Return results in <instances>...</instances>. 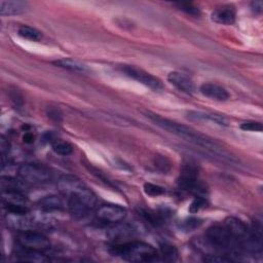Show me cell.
Wrapping results in <instances>:
<instances>
[{"instance_id": "4dcf8cb0", "label": "cell", "mask_w": 263, "mask_h": 263, "mask_svg": "<svg viewBox=\"0 0 263 263\" xmlns=\"http://www.w3.org/2000/svg\"><path fill=\"white\" fill-rule=\"evenodd\" d=\"M154 164H155V166H156L159 171H161V172H167V171L170 170V167H171L170 161H168L167 158L164 157V156H157V157L155 158Z\"/></svg>"}, {"instance_id": "3957f363", "label": "cell", "mask_w": 263, "mask_h": 263, "mask_svg": "<svg viewBox=\"0 0 263 263\" xmlns=\"http://www.w3.org/2000/svg\"><path fill=\"white\" fill-rule=\"evenodd\" d=\"M111 253L129 262H152L156 261L159 256L151 245L143 241H127L114 245Z\"/></svg>"}, {"instance_id": "9c48e42d", "label": "cell", "mask_w": 263, "mask_h": 263, "mask_svg": "<svg viewBox=\"0 0 263 263\" xmlns=\"http://www.w3.org/2000/svg\"><path fill=\"white\" fill-rule=\"evenodd\" d=\"M16 241H17V245L22 248L36 250V251L43 252L50 248L49 239L45 235L39 232H35L33 230L22 231L17 235Z\"/></svg>"}, {"instance_id": "30bf717a", "label": "cell", "mask_w": 263, "mask_h": 263, "mask_svg": "<svg viewBox=\"0 0 263 263\" xmlns=\"http://www.w3.org/2000/svg\"><path fill=\"white\" fill-rule=\"evenodd\" d=\"M126 217V210L125 208L114 204V203H106L102 204L97 210V218L106 223H113L118 224L124 220Z\"/></svg>"}, {"instance_id": "4fadbf2b", "label": "cell", "mask_w": 263, "mask_h": 263, "mask_svg": "<svg viewBox=\"0 0 263 263\" xmlns=\"http://www.w3.org/2000/svg\"><path fill=\"white\" fill-rule=\"evenodd\" d=\"M199 91L204 97L215 101H226L229 99V93L223 86L212 82L202 83L199 86Z\"/></svg>"}, {"instance_id": "f1b7e54d", "label": "cell", "mask_w": 263, "mask_h": 263, "mask_svg": "<svg viewBox=\"0 0 263 263\" xmlns=\"http://www.w3.org/2000/svg\"><path fill=\"white\" fill-rule=\"evenodd\" d=\"M240 128L247 132H262L263 126L262 123L258 121H246L240 124Z\"/></svg>"}, {"instance_id": "8fae6325", "label": "cell", "mask_w": 263, "mask_h": 263, "mask_svg": "<svg viewBox=\"0 0 263 263\" xmlns=\"http://www.w3.org/2000/svg\"><path fill=\"white\" fill-rule=\"evenodd\" d=\"M167 80L171 84H173L178 90L191 95L195 91V84L192 81V79L187 76L186 74H183L181 72L173 71L168 73L167 75Z\"/></svg>"}, {"instance_id": "83f0119b", "label": "cell", "mask_w": 263, "mask_h": 263, "mask_svg": "<svg viewBox=\"0 0 263 263\" xmlns=\"http://www.w3.org/2000/svg\"><path fill=\"white\" fill-rule=\"evenodd\" d=\"M175 5L178 7V9L185 12L186 14H189V15H192V16H198L200 14L199 9L191 3L179 2V3H175Z\"/></svg>"}, {"instance_id": "2e32d148", "label": "cell", "mask_w": 263, "mask_h": 263, "mask_svg": "<svg viewBox=\"0 0 263 263\" xmlns=\"http://www.w3.org/2000/svg\"><path fill=\"white\" fill-rule=\"evenodd\" d=\"M58 188L65 195L68 196L78 188L85 185L80 179L72 175H64L58 180Z\"/></svg>"}, {"instance_id": "cb8c5ba5", "label": "cell", "mask_w": 263, "mask_h": 263, "mask_svg": "<svg viewBox=\"0 0 263 263\" xmlns=\"http://www.w3.org/2000/svg\"><path fill=\"white\" fill-rule=\"evenodd\" d=\"M52 150L61 156H67L73 152V147L70 143L66 141L55 140L52 143Z\"/></svg>"}, {"instance_id": "7c38bea8", "label": "cell", "mask_w": 263, "mask_h": 263, "mask_svg": "<svg viewBox=\"0 0 263 263\" xmlns=\"http://www.w3.org/2000/svg\"><path fill=\"white\" fill-rule=\"evenodd\" d=\"M187 118L194 121H202V122H210L217 125L226 126L228 124L227 119L219 114L216 113H210V112H203V111H196V110H190L187 112Z\"/></svg>"}, {"instance_id": "ffe728a7", "label": "cell", "mask_w": 263, "mask_h": 263, "mask_svg": "<svg viewBox=\"0 0 263 263\" xmlns=\"http://www.w3.org/2000/svg\"><path fill=\"white\" fill-rule=\"evenodd\" d=\"M16 257L22 261H30V262L48 261V258L43 254L42 251H36V250L26 249L22 247H20V250L16 252Z\"/></svg>"}, {"instance_id": "52a82bcc", "label": "cell", "mask_w": 263, "mask_h": 263, "mask_svg": "<svg viewBox=\"0 0 263 263\" xmlns=\"http://www.w3.org/2000/svg\"><path fill=\"white\" fill-rule=\"evenodd\" d=\"M17 175L23 181L33 184L46 183L51 178L49 170L36 163H24L17 166Z\"/></svg>"}, {"instance_id": "ba28073f", "label": "cell", "mask_w": 263, "mask_h": 263, "mask_svg": "<svg viewBox=\"0 0 263 263\" xmlns=\"http://www.w3.org/2000/svg\"><path fill=\"white\" fill-rule=\"evenodd\" d=\"M121 70L129 78L140 82L141 84H143L155 91L163 88V84L160 79H158L157 77L153 76L152 74L146 72L145 70H143L141 68H138L136 66H130V65H124L121 67Z\"/></svg>"}, {"instance_id": "d4e9b609", "label": "cell", "mask_w": 263, "mask_h": 263, "mask_svg": "<svg viewBox=\"0 0 263 263\" xmlns=\"http://www.w3.org/2000/svg\"><path fill=\"white\" fill-rule=\"evenodd\" d=\"M160 255L162 256L163 260L175 261L178 258V250L175 246L164 243L160 246Z\"/></svg>"}, {"instance_id": "277c9868", "label": "cell", "mask_w": 263, "mask_h": 263, "mask_svg": "<svg viewBox=\"0 0 263 263\" xmlns=\"http://www.w3.org/2000/svg\"><path fill=\"white\" fill-rule=\"evenodd\" d=\"M205 238L213 248L224 252L229 258L230 255L241 256L243 252L225 225H213L209 227L205 231Z\"/></svg>"}, {"instance_id": "d6a6232c", "label": "cell", "mask_w": 263, "mask_h": 263, "mask_svg": "<svg viewBox=\"0 0 263 263\" xmlns=\"http://www.w3.org/2000/svg\"><path fill=\"white\" fill-rule=\"evenodd\" d=\"M251 8L255 13H261L263 9V2L258 0V1H252L251 2Z\"/></svg>"}, {"instance_id": "4316f807", "label": "cell", "mask_w": 263, "mask_h": 263, "mask_svg": "<svg viewBox=\"0 0 263 263\" xmlns=\"http://www.w3.org/2000/svg\"><path fill=\"white\" fill-rule=\"evenodd\" d=\"M144 192L149 196H159L165 192V189L159 185L152 184V183H145L144 184Z\"/></svg>"}, {"instance_id": "44dd1931", "label": "cell", "mask_w": 263, "mask_h": 263, "mask_svg": "<svg viewBox=\"0 0 263 263\" xmlns=\"http://www.w3.org/2000/svg\"><path fill=\"white\" fill-rule=\"evenodd\" d=\"M39 205L46 211L63 210L65 208L64 199L59 195H47L39 200Z\"/></svg>"}, {"instance_id": "e575fe53", "label": "cell", "mask_w": 263, "mask_h": 263, "mask_svg": "<svg viewBox=\"0 0 263 263\" xmlns=\"http://www.w3.org/2000/svg\"><path fill=\"white\" fill-rule=\"evenodd\" d=\"M24 142H26V143H32L33 141H34V137L30 134V133H27V134H25V136H24Z\"/></svg>"}, {"instance_id": "f546056e", "label": "cell", "mask_w": 263, "mask_h": 263, "mask_svg": "<svg viewBox=\"0 0 263 263\" xmlns=\"http://www.w3.org/2000/svg\"><path fill=\"white\" fill-rule=\"evenodd\" d=\"M203 261L205 262H211V263H215V262H230L232 261L231 258H229L226 255H217V254H209L203 258Z\"/></svg>"}, {"instance_id": "5b68a950", "label": "cell", "mask_w": 263, "mask_h": 263, "mask_svg": "<svg viewBox=\"0 0 263 263\" xmlns=\"http://www.w3.org/2000/svg\"><path fill=\"white\" fill-rule=\"evenodd\" d=\"M67 197V208L70 214L78 219L86 217L95 209L97 203L95 193L85 185Z\"/></svg>"}, {"instance_id": "1f68e13d", "label": "cell", "mask_w": 263, "mask_h": 263, "mask_svg": "<svg viewBox=\"0 0 263 263\" xmlns=\"http://www.w3.org/2000/svg\"><path fill=\"white\" fill-rule=\"evenodd\" d=\"M47 116L52 119V120H55V121H60L61 118H62V113L60 112V110L58 108H54V107H49L47 109V112H46Z\"/></svg>"}, {"instance_id": "7402d4cb", "label": "cell", "mask_w": 263, "mask_h": 263, "mask_svg": "<svg viewBox=\"0 0 263 263\" xmlns=\"http://www.w3.org/2000/svg\"><path fill=\"white\" fill-rule=\"evenodd\" d=\"M17 34L27 40H31V41H39L42 37V34L40 31H38L37 29L30 27V26H21L17 30Z\"/></svg>"}, {"instance_id": "9a60e30c", "label": "cell", "mask_w": 263, "mask_h": 263, "mask_svg": "<svg viewBox=\"0 0 263 263\" xmlns=\"http://www.w3.org/2000/svg\"><path fill=\"white\" fill-rule=\"evenodd\" d=\"M235 7L232 5H224L218 7L211 14V17L215 23L222 25H232L235 21Z\"/></svg>"}, {"instance_id": "603a6c76", "label": "cell", "mask_w": 263, "mask_h": 263, "mask_svg": "<svg viewBox=\"0 0 263 263\" xmlns=\"http://www.w3.org/2000/svg\"><path fill=\"white\" fill-rule=\"evenodd\" d=\"M202 222L203 221L197 217H189L179 223V228L184 232H190L199 228Z\"/></svg>"}, {"instance_id": "ac0fdd59", "label": "cell", "mask_w": 263, "mask_h": 263, "mask_svg": "<svg viewBox=\"0 0 263 263\" xmlns=\"http://www.w3.org/2000/svg\"><path fill=\"white\" fill-rule=\"evenodd\" d=\"M134 232L135 230L130 226L125 224H119L115 225L114 227H111L107 232V236L112 241H121L124 238L133 236Z\"/></svg>"}, {"instance_id": "836d02e7", "label": "cell", "mask_w": 263, "mask_h": 263, "mask_svg": "<svg viewBox=\"0 0 263 263\" xmlns=\"http://www.w3.org/2000/svg\"><path fill=\"white\" fill-rule=\"evenodd\" d=\"M0 146H1V152H2V155H4V153H5L6 151H8V142H7L3 137H1Z\"/></svg>"}, {"instance_id": "8992f818", "label": "cell", "mask_w": 263, "mask_h": 263, "mask_svg": "<svg viewBox=\"0 0 263 263\" xmlns=\"http://www.w3.org/2000/svg\"><path fill=\"white\" fill-rule=\"evenodd\" d=\"M178 185L181 189L189 191L197 195L204 194L206 192L205 186L198 179V170L194 163H185L180 172L178 178Z\"/></svg>"}, {"instance_id": "5bb4252c", "label": "cell", "mask_w": 263, "mask_h": 263, "mask_svg": "<svg viewBox=\"0 0 263 263\" xmlns=\"http://www.w3.org/2000/svg\"><path fill=\"white\" fill-rule=\"evenodd\" d=\"M28 3L21 0H2L0 2V14L3 16L17 15L28 10Z\"/></svg>"}, {"instance_id": "6da1fadb", "label": "cell", "mask_w": 263, "mask_h": 263, "mask_svg": "<svg viewBox=\"0 0 263 263\" xmlns=\"http://www.w3.org/2000/svg\"><path fill=\"white\" fill-rule=\"evenodd\" d=\"M144 114L155 125L159 126L162 129L167 130L168 133H171L173 135H176L179 138H182L186 142H188L196 147L203 149L209 154L215 155V157H218L224 161H228V162L236 161L234 156H232L220 144H218L216 141L209 138L208 136H204V135L198 133L187 125H184V124L178 123L176 121H173L168 118L162 117L159 114H156V113H153L150 111H146Z\"/></svg>"}, {"instance_id": "484cf974", "label": "cell", "mask_w": 263, "mask_h": 263, "mask_svg": "<svg viewBox=\"0 0 263 263\" xmlns=\"http://www.w3.org/2000/svg\"><path fill=\"white\" fill-rule=\"evenodd\" d=\"M208 206V200L201 196V195H197L193 201L191 202V204L189 205V212L191 214H195V213H198L199 211L203 210L204 208Z\"/></svg>"}, {"instance_id": "7a4b0ae2", "label": "cell", "mask_w": 263, "mask_h": 263, "mask_svg": "<svg viewBox=\"0 0 263 263\" xmlns=\"http://www.w3.org/2000/svg\"><path fill=\"white\" fill-rule=\"evenodd\" d=\"M224 225L237 240L243 252L253 255H261L262 237L256 235L251 227H248L240 219L235 217L226 218Z\"/></svg>"}, {"instance_id": "e0dca14e", "label": "cell", "mask_w": 263, "mask_h": 263, "mask_svg": "<svg viewBox=\"0 0 263 263\" xmlns=\"http://www.w3.org/2000/svg\"><path fill=\"white\" fill-rule=\"evenodd\" d=\"M2 201L4 205H27L26 196L15 189H2Z\"/></svg>"}, {"instance_id": "d6986e66", "label": "cell", "mask_w": 263, "mask_h": 263, "mask_svg": "<svg viewBox=\"0 0 263 263\" xmlns=\"http://www.w3.org/2000/svg\"><path fill=\"white\" fill-rule=\"evenodd\" d=\"M53 64L58 67H61L70 71H74V72H79V73L89 72V68L87 67V65H85L84 63L78 60H74L71 58H64V59L57 60L53 62Z\"/></svg>"}]
</instances>
